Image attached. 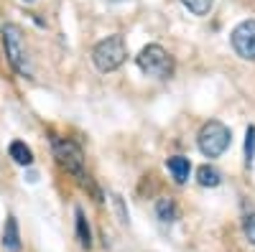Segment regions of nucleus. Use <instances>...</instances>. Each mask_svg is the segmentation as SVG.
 I'll use <instances>...</instances> for the list:
<instances>
[{
    "instance_id": "obj_16",
    "label": "nucleus",
    "mask_w": 255,
    "mask_h": 252,
    "mask_svg": "<svg viewBox=\"0 0 255 252\" xmlns=\"http://www.w3.org/2000/svg\"><path fill=\"white\" fill-rule=\"evenodd\" d=\"M113 204H115V209H118V217H120V222H123V224H128V212H125L123 199H120L118 194H113Z\"/></svg>"
},
{
    "instance_id": "obj_10",
    "label": "nucleus",
    "mask_w": 255,
    "mask_h": 252,
    "mask_svg": "<svg viewBox=\"0 0 255 252\" xmlns=\"http://www.w3.org/2000/svg\"><path fill=\"white\" fill-rule=\"evenodd\" d=\"M8 156H10L18 166H31V163H33V151L28 148L23 140H13V143L8 145Z\"/></svg>"
},
{
    "instance_id": "obj_3",
    "label": "nucleus",
    "mask_w": 255,
    "mask_h": 252,
    "mask_svg": "<svg viewBox=\"0 0 255 252\" xmlns=\"http://www.w3.org/2000/svg\"><path fill=\"white\" fill-rule=\"evenodd\" d=\"M125 59H128V46H125V38L120 33L102 38L92 49V61H95L97 72H102V74H110V72L120 69L125 64Z\"/></svg>"
},
{
    "instance_id": "obj_8",
    "label": "nucleus",
    "mask_w": 255,
    "mask_h": 252,
    "mask_svg": "<svg viewBox=\"0 0 255 252\" xmlns=\"http://www.w3.org/2000/svg\"><path fill=\"white\" fill-rule=\"evenodd\" d=\"M3 247L8 252H20V232H18V219L10 214L5 219V229H3Z\"/></svg>"
},
{
    "instance_id": "obj_11",
    "label": "nucleus",
    "mask_w": 255,
    "mask_h": 252,
    "mask_svg": "<svg viewBox=\"0 0 255 252\" xmlns=\"http://www.w3.org/2000/svg\"><path fill=\"white\" fill-rule=\"evenodd\" d=\"M197 181H199V186H207V188H215V186H220L222 183V173L217 171L215 166H199L197 168Z\"/></svg>"
},
{
    "instance_id": "obj_6",
    "label": "nucleus",
    "mask_w": 255,
    "mask_h": 252,
    "mask_svg": "<svg viewBox=\"0 0 255 252\" xmlns=\"http://www.w3.org/2000/svg\"><path fill=\"white\" fill-rule=\"evenodd\" d=\"M232 41V49L240 59H248V61H255V20H243V23L235 26L230 36Z\"/></svg>"
},
{
    "instance_id": "obj_5",
    "label": "nucleus",
    "mask_w": 255,
    "mask_h": 252,
    "mask_svg": "<svg viewBox=\"0 0 255 252\" xmlns=\"http://www.w3.org/2000/svg\"><path fill=\"white\" fill-rule=\"evenodd\" d=\"M138 69L148 77H156V79H168L174 74V56L168 54L163 46L158 44H148L140 54H138Z\"/></svg>"
},
{
    "instance_id": "obj_4",
    "label": "nucleus",
    "mask_w": 255,
    "mask_h": 252,
    "mask_svg": "<svg viewBox=\"0 0 255 252\" xmlns=\"http://www.w3.org/2000/svg\"><path fill=\"white\" fill-rule=\"evenodd\" d=\"M197 143H199V151L207 156V158H220L232 143V133L225 122L220 120H209L202 125V130L197 135Z\"/></svg>"
},
{
    "instance_id": "obj_2",
    "label": "nucleus",
    "mask_w": 255,
    "mask_h": 252,
    "mask_svg": "<svg viewBox=\"0 0 255 252\" xmlns=\"http://www.w3.org/2000/svg\"><path fill=\"white\" fill-rule=\"evenodd\" d=\"M0 36H3V49H5V56L10 61V67L20 77H33V61L28 56L23 28H20L18 23H5L3 31H0Z\"/></svg>"
},
{
    "instance_id": "obj_7",
    "label": "nucleus",
    "mask_w": 255,
    "mask_h": 252,
    "mask_svg": "<svg viewBox=\"0 0 255 252\" xmlns=\"http://www.w3.org/2000/svg\"><path fill=\"white\" fill-rule=\"evenodd\" d=\"M166 168H168V173L174 176L176 183H186V181H189V173H191V163H189V158H184V156H174V158H168V161H166Z\"/></svg>"
},
{
    "instance_id": "obj_9",
    "label": "nucleus",
    "mask_w": 255,
    "mask_h": 252,
    "mask_svg": "<svg viewBox=\"0 0 255 252\" xmlns=\"http://www.w3.org/2000/svg\"><path fill=\"white\" fill-rule=\"evenodd\" d=\"M74 219H77V240H79V245L84 250H90L92 247V229H90V222L82 212V206L74 209Z\"/></svg>"
},
{
    "instance_id": "obj_13",
    "label": "nucleus",
    "mask_w": 255,
    "mask_h": 252,
    "mask_svg": "<svg viewBox=\"0 0 255 252\" xmlns=\"http://www.w3.org/2000/svg\"><path fill=\"white\" fill-rule=\"evenodd\" d=\"M181 5L194 15H207L212 5H215V0H181Z\"/></svg>"
},
{
    "instance_id": "obj_12",
    "label": "nucleus",
    "mask_w": 255,
    "mask_h": 252,
    "mask_svg": "<svg viewBox=\"0 0 255 252\" xmlns=\"http://www.w3.org/2000/svg\"><path fill=\"white\" fill-rule=\"evenodd\" d=\"M156 217L163 222V224H171L179 219V209L174 204V199H158L156 201Z\"/></svg>"
},
{
    "instance_id": "obj_14",
    "label": "nucleus",
    "mask_w": 255,
    "mask_h": 252,
    "mask_svg": "<svg viewBox=\"0 0 255 252\" xmlns=\"http://www.w3.org/2000/svg\"><path fill=\"white\" fill-rule=\"evenodd\" d=\"M255 161V125H250L245 133V166L250 168Z\"/></svg>"
},
{
    "instance_id": "obj_17",
    "label": "nucleus",
    "mask_w": 255,
    "mask_h": 252,
    "mask_svg": "<svg viewBox=\"0 0 255 252\" xmlns=\"http://www.w3.org/2000/svg\"><path fill=\"white\" fill-rule=\"evenodd\" d=\"M26 3H33V0H26Z\"/></svg>"
},
{
    "instance_id": "obj_15",
    "label": "nucleus",
    "mask_w": 255,
    "mask_h": 252,
    "mask_svg": "<svg viewBox=\"0 0 255 252\" xmlns=\"http://www.w3.org/2000/svg\"><path fill=\"white\" fill-rule=\"evenodd\" d=\"M243 232L250 240V245H255V212H248L243 217Z\"/></svg>"
},
{
    "instance_id": "obj_1",
    "label": "nucleus",
    "mask_w": 255,
    "mask_h": 252,
    "mask_svg": "<svg viewBox=\"0 0 255 252\" xmlns=\"http://www.w3.org/2000/svg\"><path fill=\"white\" fill-rule=\"evenodd\" d=\"M51 148H54L56 163L64 168V171L72 173L84 188H90V191L97 196V201H102L100 194H97V188L92 186V181H90V176H87V171H84V151L79 148V143H74V140H69V138H54V140H51Z\"/></svg>"
}]
</instances>
